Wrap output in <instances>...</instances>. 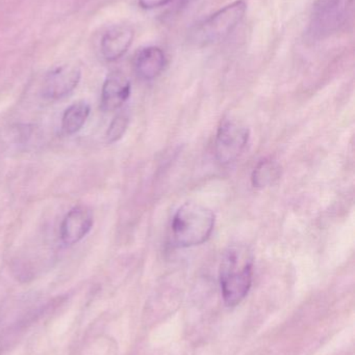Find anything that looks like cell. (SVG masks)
I'll use <instances>...</instances> for the list:
<instances>
[{
	"label": "cell",
	"instance_id": "obj_12",
	"mask_svg": "<svg viewBox=\"0 0 355 355\" xmlns=\"http://www.w3.org/2000/svg\"><path fill=\"white\" fill-rule=\"evenodd\" d=\"M281 166L272 159L258 162L252 173V185L256 188H266L273 185L281 178Z\"/></svg>",
	"mask_w": 355,
	"mask_h": 355
},
{
	"label": "cell",
	"instance_id": "obj_3",
	"mask_svg": "<svg viewBox=\"0 0 355 355\" xmlns=\"http://www.w3.org/2000/svg\"><path fill=\"white\" fill-rule=\"evenodd\" d=\"M247 6L244 0H236L210 15L192 28L190 40L195 45H210L229 37L243 20Z\"/></svg>",
	"mask_w": 355,
	"mask_h": 355
},
{
	"label": "cell",
	"instance_id": "obj_13",
	"mask_svg": "<svg viewBox=\"0 0 355 355\" xmlns=\"http://www.w3.org/2000/svg\"><path fill=\"white\" fill-rule=\"evenodd\" d=\"M129 118L126 112H120L116 118L110 123L106 132V139L108 143H116L124 135L129 126Z\"/></svg>",
	"mask_w": 355,
	"mask_h": 355
},
{
	"label": "cell",
	"instance_id": "obj_2",
	"mask_svg": "<svg viewBox=\"0 0 355 355\" xmlns=\"http://www.w3.org/2000/svg\"><path fill=\"white\" fill-rule=\"evenodd\" d=\"M215 214L197 202H185L179 207L172 219V237L179 248L201 245L212 236Z\"/></svg>",
	"mask_w": 355,
	"mask_h": 355
},
{
	"label": "cell",
	"instance_id": "obj_8",
	"mask_svg": "<svg viewBox=\"0 0 355 355\" xmlns=\"http://www.w3.org/2000/svg\"><path fill=\"white\" fill-rule=\"evenodd\" d=\"M131 81L121 72L108 74L101 91V110L115 112L119 110L131 95Z\"/></svg>",
	"mask_w": 355,
	"mask_h": 355
},
{
	"label": "cell",
	"instance_id": "obj_6",
	"mask_svg": "<svg viewBox=\"0 0 355 355\" xmlns=\"http://www.w3.org/2000/svg\"><path fill=\"white\" fill-rule=\"evenodd\" d=\"M81 72L76 66L58 67L46 76L42 93L48 99H60L74 91L81 80Z\"/></svg>",
	"mask_w": 355,
	"mask_h": 355
},
{
	"label": "cell",
	"instance_id": "obj_5",
	"mask_svg": "<svg viewBox=\"0 0 355 355\" xmlns=\"http://www.w3.org/2000/svg\"><path fill=\"white\" fill-rule=\"evenodd\" d=\"M249 129L233 119H224L217 131L215 153L221 164H229L241 156L249 141Z\"/></svg>",
	"mask_w": 355,
	"mask_h": 355
},
{
	"label": "cell",
	"instance_id": "obj_9",
	"mask_svg": "<svg viewBox=\"0 0 355 355\" xmlns=\"http://www.w3.org/2000/svg\"><path fill=\"white\" fill-rule=\"evenodd\" d=\"M133 35V28L127 25H117L106 31L100 43L104 60L115 62L122 58L131 47Z\"/></svg>",
	"mask_w": 355,
	"mask_h": 355
},
{
	"label": "cell",
	"instance_id": "obj_14",
	"mask_svg": "<svg viewBox=\"0 0 355 355\" xmlns=\"http://www.w3.org/2000/svg\"><path fill=\"white\" fill-rule=\"evenodd\" d=\"M172 1L173 0H139V3L146 10H152V8H162Z\"/></svg>",
	"mask_w": 355,
	"mask_h": 355
},
{
	"label": "cell",
	"instance_id": "obj_4",
	"mask_svg": "<svg viewBox=\"0 0 355 355\" xmlns=\"http://www.w3.org/2000/svg\"><path fill=\"white\" fill-rule=\"evenodd\" d=\"M354 2V0H318L311 16V33L323 37L341 31L352 19Z\"/></svg>",
	"mask_w": 355,
	"mask_h": 355
},
{
	"label": "cell",
	"instance_id": "obj_11",
	"mask_svg": "<svg viewBox=\"0 0 355 355\" xmlns=\"http://www.w3.org/2000/svg\"><path fill=\"white\" fill-rule=\"evenodd\" d=\"M90 105L85 102H77L67 108L62 119V131L64 135H73L79 132L87 122Z\"/></svg>",
	"mask_w": 355,
	"mask_h": 355
},
{
	"label": "cell",
	"instance_id": "obj_15",
	"mask_svg": "<svg viewBox=\"0 0 355 355\" xmlns=\"http://www.w3.org/2000/svg\"><path fill=\"white\" fill-rule=\"evenodd\" d=\"M179 2H183V3H185V2L189 1V0H179Z\"/></svg>",
	"mask_w": 355,
	"mask_h": 355
},
{
	"label": "cell",
	"instance_id": "obj_10",
	"mask_svg": "<svg viewBox=\"0 0 355 355\" xmlns=\"http://www.w3.org/2000/svg\"><path fill=\"white\" fill-rule=\"evenodd\" d=\"M167 58L164 50L156 46L142 48L135 58V71L143 80L158 78L166 68Z\"/></svg>",
	"mask_w": 355,
	"mask_h": 355
},
{
	"label": "cell",
	"instance_id": "obj_1",
	"mask_svg": "<svg viewBox=\"0 0 355 355\" xmlns=\"http://www.w3.org/2000/svg\"><path fill=\"white\" fill-rule=\"evenodd\" d=\"M254 261L243 246H231L223 254L220 265V286L224 304L238 306L247 296L252 285Z\"/></svg>",
	"mask_w": 355,
	"mask_h": 355
},
{
	"label": "cell",
	"instance_id": "obj_7",
	"mask_svg": "<svg viewBox=\"0 0 355 355\" xmlns=\"http://www.w3.org/2000/svg\"><path fill=\"white\" fill-rule=\"evenodd\" d=\"M93 215L89 209L77 206L69 211L60 225V239L67 245L81 241L93 227Z\"/></svg>",
	"mask_w": 355,
	"mask_h": 355
}]
</instances>
